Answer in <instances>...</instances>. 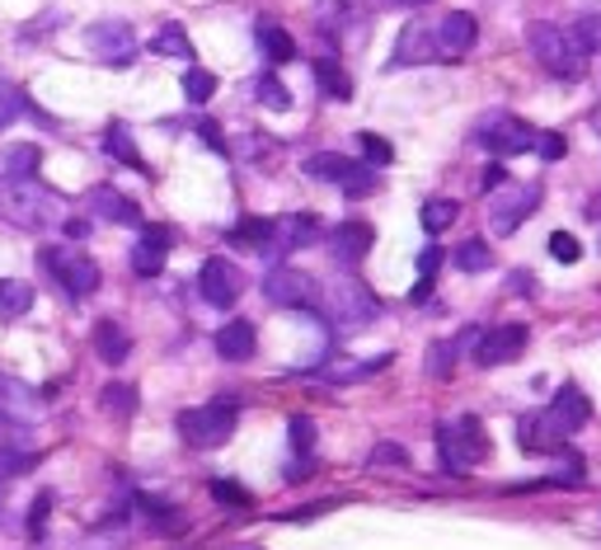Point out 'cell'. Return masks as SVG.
Listing matches in <instances>:
<instances>
[{"label":"cell","mask_w":601,"mask_h":550,"mask_svg":"<svg viewBox=\"0 0 601 550\" xmlns=\"http://www.w3.org/2000/svg\"><path fill=\"white\" fill-rule=\"evenodd\" d=\"M527 47H531V57L541 61V67L550 75H559V81H578L582 71H588V52L578 47L574 38V28H564V24H531L527 28Z\"/></svg>","instance_id":"1"},{"label":"cell","mask_w":601,"mask_h":550,"mask_svg":"<svg viewBox=\"0 0 601 550\" xmlns=\"http://www.w3.org/2000/svg\"><path fill=\"white\" fill-rule=\"evenodd\" d=\"M437 452H441V470L451 476H466L470 466H480L488 457V437L474 414H461L456 423H441L437 429Z\"/></svg>","instance_id":"2"},{"label":"cell","mask_w":601,"mask_h":550,"mask_svg":"<svg viewBox=\"0 0 601 550\" xmlns=\"http://www.w3.org/2000/svg\"><path fill=\"white\" fill-rule=\"evenodd\" d=\"M235 419H240L235 400H208V405H198V410H184L179 414V433H184L188 447L212 452V447H221L235 433Z\"/></svg>","instance_id":"3"},{"label":"cell","mask_w":601,"mask_h":550,"mask_svg":"<svg viewBox=\"0 0 601 550\" xmlns=\"http://www.w3.org/2000/svg\"><path fill=\"white\" fill-rule=\"evenodd\" d=\"M376 316H381V302H376L362 282L343 278V282L329 288V320H334L339 335H362Z\"/></svg>","instance_id":"4"},{"label":"cell","mask_w":601,"mask_h":550,"mask_svg":"<svg viewBox=\"0 0 601 550\" xmlns=\"http://www.w3.org/2000/svg\"><path fill=\"white\" fill-rule=\"evenodd\" d=\"M43 269L67 288L71 302H85L90 292H99V264H94L90 255H81V249H67V245L43 249Z\"/></svg>","instance_id":"5"},{"label":"cell","mask_w":601,"mask_h":550,"mask_svg":"<svg viewBox=\"0 0 601 550\" xmlns=\"http://www.w3.org/2000/svg\"><path fill=\"white\" fill-rule=\"evenodd\" d=\"M85 47L104 61V67H132L137 34H132V24H122V20H99V24L85 28Z\"/></svg>","instance_id":"6"},{"label":"cell","mask_w":601,"mask_h":550,"mask_svg":"<svg viewBox=\"0 0 601 550\" xmlns=\"http://www.w3.org/2000/svg\"><path fill=\"white\" fill-rule=\"evenodd\" d=\"M541 202V188H512V184H503L498 194H494V202H488V231L494 235H512L521 222L531 217V208Z\"/></svg>","instance_id":"7"},{"label":"cell","mask_w":601,"mask_h":550,"mask_svg":"<svg viewBox=\"0 0 601 550\" xmlns=\"http://www.w3.org/2000/svg\"><path fill=\"white\" fill-rule=\"evenodd\" d=\"M198 288H202V302L216 306V311H226V306L240 302L245 273L235 269L231 259H208V264H202V273H198Z\"/></svg>","instance_id":"8"},{"label":"cell","mask_w":601,"mask_h":550,"mask_svg":"<svg viewBox=\"0 0 601 550\" xmlns=\"http://www.w3.org/2000/svg\"><path fill=\"white\" fill-rule=\"evenodd\" d=\"M527 349V325H494L488 335L474 339V363L480 367H503Z\"/></svg>","instance_id":"9"},{"label":"cell","mask_w":601,"mask_h":550,"mask_svg":"<svg viewBox=\"0 0 601 550\" xmlns=\"http://www.w3.org/2000/svg\"><path fill=\"white\" fill-rule=\"evenodd\" d=\"M263 296L278 306H315V278L300 273V269H273L263 278Z\"/></svg>","instance_id":"10"},{"label":"cell","mask_w":601,"mask_h":550,"mask_svg":"<svg viewBox=\"0 0 601 550\" xmlns=\"http://www.w3.org/2000/svg\"><path fill=\"white\" fill-rule=\"evenodd\" d=\"M480 141L494 155H521V151H531L535 147V132L527 128L521 118H494L488 128L480 132Z\"/></svg>","instance_id":"11"},{"label":"cell","mask_w":601,"mask_h":550,"mask_svg":"<svg viewBox=\"0 0 601 550\" xmlns=\"http://www.w3.org/2000/svg\"><path fill=\"white\" fill-rule=\"evenodd\" d=\"M437 52H447V57H466L470 47H474V38H480V24H474V14H466V10H451L447 20L437 24Z\"/></svg>","instance_id":"12"},{"label":"cell","mask_w":601,"mask_h":550,"mask_svg":"<svg viewBox=\"0 0 601 550\" xmlns=\"http://www.w3.org/2000/svg\"><path fill=\"white\" fill-rule=\"evenodd\" d=\"M169 241H174V235L165 226H146V231H141V241L132 249V273H141V278L161 273L165 259H169Z\"/></svg>","instance_id":"13"},{"label":"cell","mask_w":601,"mask_h":550,"mask_svg":"<svg viewBox=\"0 0 601 550\" xmlns=\"http://www.w3.org/2000/svg\"><path fill=\"white\" fill-rule=\"evenodd\" d=\"M414 61H437V38L428 24H404L400 43H394L390 67H414Z\"/></svg>","instance_id":"14"},{"label":"cell","mask_w":601,"mask_h":550,"mask_svg":"<svg viewBox=\"0 0 601 550\" xmlns=\"http://www.w3.org/2000/svg\"><path fill=\"white\" fill-rule=\"evenodd\" d=\"M545 414L555 419V429H559V433H578L582 423L592 419V405H588V396H582L578 386H559V396H555V405H550Z\"/></svg>","instance_id":"15"},{"label":"cell","mask_w":601,"mask_h":550,"mask_svg":"<svg viewBox=\"0 0 601 550\" xmlns=\"http://www.w3.org/2000/svg\"><path fill=\"white\" fill-rule=\"evenodd\" d=\"M255 349H259V329L249 320H231L216 329V353L226 363H245V358H255Z\"/></svg>","instance_id":"16"},{"label":"cell","mask_w":601,"mask_h":550,"mask_svg":"<svg viewBox=\"0 0 601 550\" xmlns=\"http://www.w3.org/2000/svg\"><path fill=\"white\" fill-rule=\"evenodd\" d=\"M90 208L104 217V222H114V226H141V208L132 198H122L118 188H94L90 194Z\"/></svg>","instance_id":"17"},{"label":"cell","mask_w":601,"mask_h":550,"mask_svg":"<svg viewBox=\"0 0 601 550\" xmlns=\"http://www.w3.org/2000/svg\"><path fill=\"white\" fill-rule=\"evenodd\" d=\"M372 245H376V231H372L367 222H339V231H334V259L362 264Z\"/></svg>","instance_id":"18"},{"label":"cell","mask_w":601,"mask_h":550,"mask_svg":"<svg viewBox=\"0 0 601 550\" xmlns=\"http://www.w3.org/2000/svg\"><path fill=\"white\" fill-rule=\"evenodd\" d=\"M38 169V147L34 141H14L0 151V184H28Z\"/></svg>","instance_id":"19"},{"label":"cell","mask_w":601,"mask_h":550,"mask_svg":"<svg viewBox=\"0 0 601 550\" xmlns=\"http://www.w3.org/2000/svg\"><path fill=\"white\" fill-rule=\"evenodd\" d=\"M559 429H555V419L550 414H527L517 423V443H521V452H555L559 447Z\"/></svg>","instance_id":"20"},{"label":"cell","mask_w":601,"mask_h":550,"mask_svg":"<svg viewBox=\"0 0 601 550\" xmlns=\"http://www.w3.org/2000/svg\"><path fill=\"white\" fill-rule=\"evenodd\" d=\"M353 165L357 161H347V155H339V151H315L306 161V175L320 179V184H343L347 175H353Z\"/></svg>","instance_id":"21"},{"label":"cell","mask_w":601,"mask_h":550,"mask_svg":"<svg viewBox=\"0 0 601 550\" xmlns=\"http://www.w3.org/2000/svg\"><path fill=\"white\" fill-rule=\"evenodd\" d=\"M94 349H99L104 363H122V358H128V349H132V339L122 335L118 320H99V325H94Z\"/></svg>","instance_id":"22"},{"label":"cell","mask_w":601,"mask_h":550,"mask_svg":"<svg viewBox=\"0 0 601 550\" xmlns=\"http://www.w3.org/2000/svg\"><path fill=\"white\" fill-rule=\"evenodd\" d=\"M315 81H320V90L329 94V100H339V104L353 100V75H347L334 57H320V61H315Z\"/></svg>","instance_id":"23"},{"label":"cell","mask_w":601,"mask_h":550,"mask_svg":"<svg viewBox=\"0 0 601 550\" xmlns=\"http://www.w3.org/2000/svg\"><path fill=\"white\" fill-rule=\"evenodd\" d=\"M259 47H263V57L273 61V67H282V61L296 57V38L287 34V28H278V24H259Z\"/></svg>","instance_id":"24"},{"label":"cell","mask_w":601,"mask_h":550,"mask_svg":"<svg viewBox=\"0 0 601 550\" xmlns=\"http://www.w3.org/2000/svg\"><path fill=\"white\" fill-rule=\"evenodd\" d=\"M47 208H52V198H38V194H28V188H14V198H10V217L24 226H43Z\"/></svg>","instance_id":"25"},{"label":"cell","mask_w":601,"mask_h":550,"mask_svg":"<svg viewBox=\"0 0 601 550\" xmlns=\"http://www.w3.org/2000/svg\"><path fill=\"white\" fill-rule=\"evenodd\" d=\"M34 306V288L24 278H0V316H24Z\"/></svg>","instance_id":"26"},{"label":"cell","mask_w":601,"mask_h":550,"mask_svg":"<svg viewBox=\"0 0 601 550\" xmlns=\"http://www.w3.org/2000/svg\"><path fill=\"white\" fill-rule=\"evenodd\" d=\"M104 151L114 155V161L132 165V169H146V161H141V151H137V141L128 137V128H122V122H114V128H108V137H104Z\"/></svg>","instance_id":"27"},{"label":"cell","mask_w":601,"mask_h":550,"mask_svg":"<svg viewBox=\"0 0 601 550\" xmlns=\"http://www.w3.org/2000/svg\"><path fill=\"white\" fill-rule=\"evenodd\" d=\"M456 217H461L456 198H428V202H423V217H419V222H423V231H428V235H437V231H447Z\"/></svg>","instance_id":"28"},{"label":"cell","mask_w":601,"mask_h":550,"mask_svg":"<svg viewBox=\"0 0 601 550\" xmlns=\"http://www.w3.org/2000/svg\"><path fill=\"white\" fill-rule=\"evenodd\" d=\"M151 47H155V52H161V57H179V61H193V43H188V34H184L179 24H165L161 34L151 38Z\"/></svg>","instance_id":"29"},{"label":"cell","mask_w":601,"mask_h":550,"mask_svg":"<svg viewBox=\"0 0 601 550\" xmlns=\"http://www.w3.org/2000/svg\"><path fill=\"white\" fill-rule=\"evenodd\" d=\"M437 269H441V249L428 245V249L419 255V282H414V292H409V296H414V306H423V302L433 296V278H437Z\"/></svg>","instance_id":"30"},{"label":"cell","mask_w":601,"mask_h":550,"mask_svg":"<svg viewBox=\"0 0 601 550\" xmlns=\"http://www.w3.org/2000/svg\"><path fill=\"white\" fill-rule=\"evenodd\" d=\"M273 231H278L273 222H263V217H249V222H240V226L231 231V241H235V245H249V249H259V255H263V245L273 241Z\"/></svg>","instance_id":"31"},{"label":"cell","mask_w":601,"mask_h":550,"mask_svg":"<svg viewBox=\"0 0 601 550\" xmlns=\"http://www.w3.org/2000/svg\"><path fill=\"white\" fill-rule=\"evenodd\" d=\"M184 94H188V104H208L216 94V75L202 71V67H188L184 71Z\"/></svg>","instance_id":"32"},{"label":"cell","mask_w":601,"mask_h":550,"mask_svg":"<svg viewBox=\"0 0 601 550\" xmlns=\"http://www.w3.org/2000/svg\"><path fill=\"white\" fill-rule=\"evenodd\" d=\"M456 269H461V273H484L488 269V245L484 241H466L461 249H456Z\"/></svg>","instance_id":"33"},{"label":"cell","mask_w":601,"mask_h":550,"mask_svg":"<svg viewBox=\"0 0 601 550\" xmlns=\"http://www.w3.org/2000/svg\"><path fill=\"white\" fill-rule=\"evenodd\" d=\"M259 100L273 108V114H287V108H292V94H287V85H282L278 75H263V81H259Z\"/></svg>","instance_id":"34"},{"label":"cell","mask_w":601,"mask_h":550,"mask_svg":"<svg viewBox=\"0 0 601 550\" xmlns=\"http://www.w3.org/2000/svg\"><path fill=\"white\" fill-rule=\"evenodd\" d=\"M339 188L347 198H367V194H376V169L372 165H353V175H347Z\"/></svg>","instance_id":"35"},{"label":"cell","mask_w":601,"mask_h":550,"mask_svg":"<svg viewBox=\"0 0 601 550\" xmlns=\"http://www.w3.org/2000/svg\"><path fill=\"white\" fill-rule=\"evenodd\" d=\"M574 38H578L582 52H601V14H582L574 24Z\"/></svg>","instance_id":"36"},{"label":"cell","mask_w":601,"mask_h":550,"mask_svg":"<svg viewBox=\"0 0 601 550\" xmlns=\"http://www.w3.org/2000/svg\"><path fill=\"white\" fill-rule=\"evenodd\" d=\"M315 241V222L310 217H292V222H282V249H296V245H306Z\"/></svg>","instance_id":"37"},{"label":"cell","mask_w":601,"mask_h":550,"mask_svg":"<svg viewBox=\"0 0 601 550\" xmlns=\"http://www.w3.org/2000/svg\"><path fill=\"white\" fill-rule=\"evenodd\" d=\"M550 255H555L559 264H578L582 259V245L568 231H555V235H550Z\"/></svg>","instance_id":"38"},{"label":"cell","mask_w":601,"mask_h":550,"mask_svg":"<svg viewBox=\"0 0 601 550\" xmlns=\"http://www.w3.org/2000/svg\"><path fill=\"white\" fill-rule=\"evenodd\" d=\"M104 405L114 414H132L137 410V390L132 386H104Z\"/></svg>","instance_id":"39"},{"label":"cell","mask_w":601,"mask_h":550,"mask_svg":"<svg viewBox=\"0 0 601 550\" xmlns=\"http://www.w3.org/2000/svg\"><path fill=\"white\" fill-rule=\"evenodd\" d=\"M531 151H541V161H564L568 141H564V132H535V147Z\"/></svg>","instance_id":"40"},{"label":"cell","mask_w":601,"mask_h":550,"mask_svg":"<svg viewBox=\"0 0 601 550\" xmlns=\"http://www.w3.org/2000/svg\"><path fill=\"white\" fill-rule=\"evenodd\" d=\"M362 151H367V161L372 165H390V141L386 137H376V132H362Z\"/></svg>","instance_id":"41"},{"label":"cell","mask_w":601,"mask_h":550,"mask_svg":"<svg viewBox=\"0 0 601 550\" xmlns=\"http://www.w3.org/2000/svg\"><path fill=\"white\" fill-rule=\"evenodd\" d=\"M212 499H221V504H235V508H249V494L240 490V484H231V480H216L212 484Z\"/></svg>","instance_id":"42"},{"label":"cell","mask_w":601,"mask_h":550,"mask_svg":"<svg viewBox=\"0 0 601 550\" xmlns=\"http://www.w3.org/2000/svg\"><path fill=\"white\" fill-rule=\"evenodd\" d=\"M292 447H296V452H310V447H315V423H310L306 414L292 419Z\"/></svg>","instance_id":"43"},{"label":"cell","mask_w":601,"mask_h":550,"mask_svg":"<svg viewBox=\"0 0 601 550\" xmlns=\"http://www.w3.org/2000/svg\"><path fill=\"white\" fill-rule=\"evenodd\" d=\"M28 461L20 457V452H10V447H0V490H5V484H10V476H20V470H24Z\"/></svg>","instance_id":"44"},{"label":"cell","mask_w":601,"mask_h":550,"mask_svg":"<svg viewBox=\"0 0 601 550\" xmlns=\"http://www.w3.org/2000/svg\"><path fill=\"white\" fill-rule=\"evenodd\" d=\"M409 457H404V447H394V443H386V447H376L372 457H367V466H404Z\"/></svg>","instance_id":"45"},{"label":"cell","mask_w":601,"mask_h":550,"mask_svg":"<svg viewBox=\"0 0 601 550\" xmlns=\"http://www.w3.org/2000/svg\"><path fill=\"white\" fill-rule=\"evenodd\" d=\"M503 184H508V169H503V165H484V175H480V188H484V194H488V188L498 194Z\"/></svg>","instance_id":"46"},{"label":"cell","mask_w":601,"mask_h":550,"mask_svg":"<svg viewBox=\"0 0 601 550\" xmlns=\"http://www.w3.org/2000/svg\"><path fill=\"white\" fill-rule=\"evenodd\" d=\"M447 358H456V343H433V376H447Z\"/></svg>","instance_id":"47"},{"label":"cell","mask_w":601,"mask_h":550,"mask_svg":"<svg viewBox=\"0 0 601 550\" xmlns=\"http://www.w3.org/2000/svg\"><path fill=\"white\" fill-rule=\"evenodd\" d=\"M14 114H20V100H14V94H5V90H0V132H5L10 122H14Z\"/></svg>","instance_id":"48"},{"label":"cell","mask_w":601,"mask_h":550,"mask_svg":"<svg viewBox=\"0 0 601 550\" xmlns=\"http://www.w3.org/2000/svg\"><path fill=\"white\" fill-rule=\"evenodd\" d=\"M47 508H52V494H38V499H34V517H28V527H34V531H43Z\"/></svg>","instance_id":"49"},{"label":"cell","mask_w":601,"mask_h":550,"mask_svg":"<svg viewBox=\"0 0 601 550\" xmlns=\"http://www.w3.org/2000/svg\"><path fill=\"white\" fill-rule=\"evenodd\" d=\"M198 132H202V141H208V147H212V151H226V141H221V132H216V122H202V128H198Z\"/></svg>","instance_id":"50"},{"label":"cell","mask_w":601,"mask_h":550,"mask_svg":"<svg viewBox=\"0 0 601 550\" xmlns=\"http://www.w3.org/2000/svg\"><path fill=\"white\" fill-rule=\"evenodd\" d=\"M508 288H512L517 296H527V292L535 288V278H531V273H512V278H508Z\"/></svg>","instance_id":"51"},{"label":"cell","mask_w":601,"mask_h":550,"mask_svg":"<svg viewBox=\"0 0 601 550\" xmlns=\"http://www.w3.org/2000/svg\"><path fill=\"white\" fill-rule=\"evenodd\" d=\"M400 5H428V0H400Z\"/></svg>","instance_id":"52"}]
</instances>
